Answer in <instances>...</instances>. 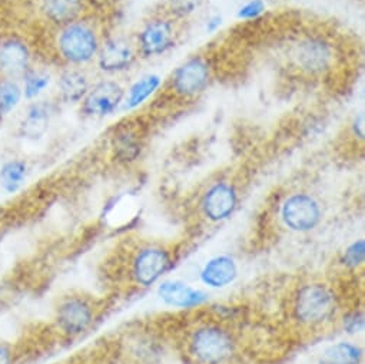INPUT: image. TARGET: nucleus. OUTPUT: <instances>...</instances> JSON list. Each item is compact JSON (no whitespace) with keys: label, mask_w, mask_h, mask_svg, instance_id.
Segmentation results:
<instances>
[{"label":"nucleus","mask_w":365,"mask_h":364,"mask_svg":"<svg viewBox=\"0 0 365 364\" xmlns=\"http://www.w3.org/2000/svg\"><path fill=\"white\" fill-rule=\"evenodd\" d=\"M42 9L55 24H71L82 11V0H42Z\"/></svg>","instance_id":"a211bd4d"},{"label":"nucleus","mask_w":365,"mask_h":364,"mask_svg":"<svg viewBox=\"0 0 365 364\" xmlns=\"http://www.w3.org/2000/svg\"><path fill=\"white\" fill-rule=\"evenodd\" d=\"M364 257H365V247H364V240L355 241L351 244L342 257V264L348 270H356L364 264Z\"/></svg>","instance_id":"393cba45"},{"label":"nucleus","mask_w":365,"mask_h":364,"mask_svg":"<svg viewBox=\"0 0 365 364\" xmlns=\"http://www.w3.org/2000/svg\"><path fill=\"white\" fill-rule=\"evenodd\" d=\"M61 95L66 102H79L85 99L89 92L86 76L79 71H66L59 81Z\"/></svg>","instance_id":"6ab92c4d"},{"label":"nucleus","mask_w":365,"mask_h":364,"mask_svg":"<svg viewBox=\"0 0 365 364\" xmlns=\"http://www.w3.org/2000/svg\"><path fill=\"white\" fill-rule=\"evenodd\" d=\"M49 122H51L49 108L45 103L34 105L28 111L26 116L21 123V133L24 138H28V139H34V141L39 139L46 133L49 128Z\"/></svg>","instance_id":"f3484780"},{"label":"nucleus","mask_w":365,"mask_h":364,"mask_svg":"<svg viewBox=\"0 0 365 364\" xmlns=\"http://www.w3.org/2000/svg\"><path fill=\"white\" fill-rule=\"evenodd\" d=\"M0 364H12V353L0 344Z\"/></svg>","instance_id":"cd10ccee"},{"label":"nucleus","mask_w":365,"mask_h":364,"mask_svg":"<svg viewBox=\"0 0 365 364\" xmlns=\"http://www.w3.org/2000/svg\"><path fill=\"white\" fill-rule=\"evenodd\" d=\"M173 31L169 22L155 21L146 25L139 36V44L143 55L155 56L163 54L172 46Z\"/></svg>","instance_id":"f8f14e48"},{"label":"nucleus","mask_w":365,"mask_h":364,"mask_svg":"<svg viewBox=\"0 0 365 364\" xmlns=\"http://www.w3.org/2000/svg\"><path fill=\"white\" fill-rule=\"evenodd\" d=\"M49 85V76L43 72H26L25 74V96L36 98Z\"/></svg>","instance_id":"b1692460"},{"label":"nucleus","mask_w":365,"mask_h":364,"mask_svg":"<svg viewBox=\"0 0 365 364\" xmlns=\"http://www.w3.org/2000/svg\"><path fill=\"white\" fill-rule=\"evenodd\" d=\"M130 45L122 39L108 41L99 52V66L106 72L126 69L133 62Z\"/></svg>","instance_id":"2eb2a0df"},{"label":"nucleus","mask_w":365,"mask_h":364,"mask_svg":"<svg viewBox=\"0 0 365 364\" xmlns=\"http://www.w3.org/2000/svg\"><path fill=\"white\" fill-rule=\"evenodd\" d=\"M158 86H159V78L158 76L149 75V76L142 78L139 82H136L132 86L130 92H129V98H128L126 106L133 108V106L140 105L148 96H150L155 92V89Z\"/></svg>","instance_id":"4be33fe9"},{"label":"nucleus","mask_w":365,"mask_h":364,"mask_svg":"<svg viewBox=\"0 0 365 364\" xmlns=\"http://www.w3.org/2000/svg\"><path fill=\"white\" fill-rule=\"evenodd\" d=\"M262 11H264V5L261 0H255V2H251L244 9H241L240 16L241 18H254V16L259 15Z\"/></svg>","instance_id":"bb28decb"},{"label":"nucleus","mask_w":365,"mask_h":364,"mask_svg":"<svg viewBox=\"0 0 365 364\" xmlns=\"http://www.w3.org/2000/svg\"><path fill=\"white\" fill-rule=\"evenodd\" d=\"M298 64L302 69L317 74L329 66L332 54L328 44L321 39H308L298 48Z\"/></svg>","instance_id":"ddd939ff"},{"label":"nucleus","mask_w":365,"mask_h":364,"mask_svg":"<svg viewBox=\"0 0 365 364\" xmlns=\"http://www.w3.org/2000/svg\"><path fill=\"white\" fill-rule=\"evenodd\" d=\"M210 81V68L205 61L195 58L182 65L173 75V88L178 93L191 96L205 89Z\"/></svg>","instance_id":"6e6552de"},{"label":"nucleus","mask_w":365,"mask_h":364,"mask_svg":"<svg viewBox=\"0 0 365 364\" xmlns=\"http://www.w3.org/2000/svg\"><path fill=\"white\" fill-rule=\"evenodd\" d=\"M123 99V89L115 82L96 85L83 99V112L91 116H106L112 113Z\"/></svg>","instance_id":"1a4fd4ad"},{"label":"nucleus","mask_w":365,"mask_h":364,"mask_svg":"<svg viewBox=\"0 0 365 364\" xmlns=\"http://www.w3.org/2000/svg\"><path fill=\"white\" fill-rule=\"evenodd\" d=\"M204 0H170L172 9L179 15H188L197 11Z\"/></svg>","instance_id":"a878e982"},{"label":"nucleus","mask_w":365,"mask_h":364,"mask_svg":"<svg viewBox=\"0 0 365 364\" xmlns=\"http://www.w3.org/2000/svg\"><path fill=\"white\" fill-rule=\"evenodd\" d=\"M184 347L194 364H230L238 353V340L224 321L201 320L187 330Z\"/></svg>","instance_id":"f257e3e1"},{"label":"nucleus","mask_w":365,"mask_h":364,"mask_svg":"<svg viewBox=\"0 0 365 364\" xmlns=\"http://www.w3.org/2000/svg\"><path fill=\"white\" fill-rule=\"evenodd\" d=\"M238 277V263L228 254L210 258L200 271L201 283L214 290H222L231 285Z\"/></svg>","instance_id":"9d476101"},{"label":"nucleus","mask_w":365,"mask_h":364,"mask_svg":"<svg viewBox=\"0 0 365 364\" xmlns=\"http://www.w3.org/2000/svg\"><path fill=\"white\" fill-rule=\"evenodd\" d=\"M362 348L352 341H338L328 345L319 355L318 364H361Z\"/></svg>","instance_id":"dca6fc26"},{"label":"nucleus","mask_w":365,"mask_h":364,"mask_svg":"<svg viewBox=\"0 0 365 364\" xmlns=\"http://www.w3.org/2000/svg\"><path fill=\"white\" fill-rule=\"evenodd\" d=\"M21 98L22 89L15 81L6 79L0 82V115H5L15 109Z\"/></svg>","instance_id":"5701e85b"},{"label":"nucleus","mask_w":365,"mask_h":364,"mask_svg":"<svg viewBox=\"0 0 365 364\" xmlns=\"http://www.w3.org/2000/svg\"><path fill=\"white\" fill-rule=\"evenodd\" d=\"M339 297L334 287L322 281L298 285L289 297L291 320L307 330H317L329 324L338 313Z\"/></svg>","instance_id":"f03ea898"},{"label":"nucleus","mask_w":365,"mask_h":364,"mask_svg":"<svg viewBox=\"0 0 365 364\" xmlns=\"http://www.w3.org/2000/svg\"><path fill=\"white\" fill-rule=\"evenodd\" d=\"M238 204V194L232 184L221 181L214 184L204 196L201 201L202 216L214 224L228 220Z\"/></svg>","instance_id":"0eeeda50"},{"label":"nucleus","mask_w":365,"mask_h":364,"mask_svg":"<svg viewBox=\"0 0 365 364\" xmlns=\"http://www.w3.org/2000/svg\"><path fill=\"white\" fill-rule=\"evenodd\" d=\"M159 298L173 308H195L207 300V294L185 281L170 280L158 287Z\"/></svg>","instance_id":"9b49d317"},{"label":"nucleus","mask_w":365,"mask_h":364,"mask_svg":"<svg viewBox=\"0 0 365 364\" xmlns=\"http://www.w3.org/2000/svg\"><path fill=\"white\" fill-rule=\"evenodd\" d=\"M29 68V51L18 39H9L0 45V71L9 76L25 75Z\"/></svg>","instance_id":"4468645a"},{"label":"nucleus","mask_w":365,"mask_h":364,"mask_svg":"<svg viewBox=\"0 0 365 364\" xmlns=\"http://www.w3.org/2000/svg\"><path fill=\"white\" fill-rule=\"evenodd\" d=\"M96 318V308L82 295H72L65 298L56 310L58 328L69 335H81L88 331Z\"/></svg>","instance_id":"39448f33"},{"label":"nucleus","mask_w":365,"mask_h":364,"mask_svg":"<svg viewBox=\"0 0 365 364\" xmlns=\"http://www.w3.org/2000/svg\"><path fill=\"white\" fill-rule=\"evenodd\" d=\"M59 48L65 59L72 64L91 61L98 51V39L93 31L85 25H69L61 35Z\"/></svg>","instance_id":"423d86ee"},{"label":"nucleus","mask_w":365,"mask_h":364,"mask_svg":"<svg viewBox=\"0 0 365 364\" xmlns=\"http://www.w3.org/2000/svg\"><path fill=\"white\" fill-rule=\"evenodd\" d=\"M140 143L135 133L123 131L115 138V155L122 162H132L140 153Z\"/></svg>","instance_id":"412c9836"},{"label":"nucleus","mask_w":365,"mask_h":364,"mask_svg":"<svg viewBox=\"0 0 365 364\" xmlns=\"http://www.w3.org/2000/svg\"><path fill=\"white\" fill-rule=\"evenodd\" d=\"M26 163L24 161H9L0 168V184L9 194L16 193L26 179Z\"/></svg>","instance_id":"aec40b11"},{"label":"nucleus","mask_w":365,"mask_h":364,"mask_svg":"<svg viewBox=\"0 0 365 364\" xmlns=\"http://www.w3.org/2000/svg\"><path fill=\"white\" fill-rule=\"evenodd\" d=\"M173 266L172 251L155 243L139 246L128 258V274L133 285L149 288L159 283Z\"/></svg>","instance_id":"7ed1b4c3"},{"label":"nucleus","mask_w":365,"mask_h":364,"mask_svg":"<svg viewBox=\"0 0 365 364\" xmlns=\"http://www.w3.org/2000/svg\"><path fill=\"white\" fill-rule=\"evenodd\" d=\"M281 220L292 233H311L322 221V208L312 196L294 194L282 204Z\"/></svg>","instance_id":"20e7f679"},{"label":"nucleus","mask_w":365,"mask_h":364,"mask_svg":"<svg viewBox=\"0 0 365 364\" xmlns=\"http://www.w3.org/2000/svg\"><path fill=\"white\" fill-rule=\"evenodd\" d=\"M354 132L356 136L364 138V115L362 113L354 122Z\"/></svg>","instance_id":"c85d7f7f"}]
</instances>
